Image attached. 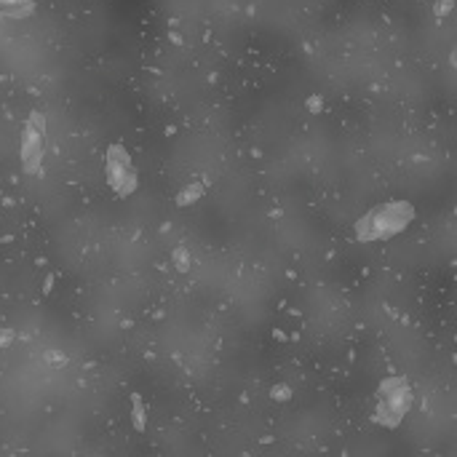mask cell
<instances>
[{"instance_id": "4", "label": "cell", "mask_w": 457, "mask_h": 457, "mask_svg": "<svg viewBox=\"0 0 457 457\" xmlns=\"http://www.w3.org/2000/svg\"><path fill=\"white\" fill-rule=\"evenodd\" d=\"M107 177H110V185L123 195L137 187V174H134L131 160L123 147H110L107 150Z\"/></svg>"}, {"instance_id": "2", "label": "cell", "mask_w": 457, "mask_h": 457, "mask_svg": "<svg viewBox=\"0 0 457 457\" xmlns=\"http://www.w3.org/2000/svg\"><path fill=\"white\" fill-rule=\"evenodd\" d=\"M409 391L407 382L401 377L385 380L380 388V409H377V420L385 425H396L401 420V414L409 409Z\"/></svg>"}, {"instance_id": "6", "label": "cell", "mask_w": 457, "mask_h": 457, "mask_svg": "<svg viewBox=\"0 0 457 457\" xmlns=\"http://www.w3.org/2000/svg\"><path fill=\"white\" fill-rule=\"evenodd\" d=\"M134 423H137L139 431L144 428V414H142V404H139V398H134Z\"/></svg>"}, {"instance_id": "5", "label": "cell", "mask_w": 457, "mask_h": 457, "mask_svg": "<svg viewBox=\"0 0 457 457\" xmlns=\"http://www.w3.org/2000/svg\"><path fill=\"white\" fill-rule=\"evenodd\" d=\"M200 193H204V187H200V185H193L190 190H185V193L179 195V204H193V198L200 195Z\"/></svg>"}, {"instance_id": "3", "label": "cell", "mask_w": 457, "mask_h": 457, "mask_svg": "<svg viewBox=\"0 0 457 457\" xmlns=\"http://www.w3.org/2000/svg\"><path fill=\"white\" fill-rule=\"evenodd\" d=\"M43 134H46V120L40 113H35L27 120L24 129V139H22V160H24V171L35 174L40 169V155H43Z\"/></svg>"}, {"instance_id": "1", "label": "cell", "mask_w": 457, "mask_h": 457, "mask_svg": "<svg viewBox=\"0 0 457 457\" xmlns=\"http://www.w3.org/2000/svg\"><path fill=\"white\" fill-rule=\"evenodd\" d=\"M412 206L409 204H388L374 209L372 214H367L364 220L358 222V235L364 241H374V238H391L393 233H398L401 227H407V222L412 220Z\"/></svg>"}]
</instances>
